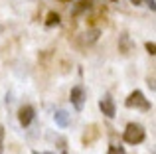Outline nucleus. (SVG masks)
Returning a JSON list of instances; mask_svg holds the SVG:
<instances>
[{
    "label": "nucleus",
    "instance_id": "f257e3e1",
    "mask_svg": "<svg viewBox=\"0 0 156 154\" xmlns=\"http://www.w3.org/2000/svg\"><path fill=\"white\" fill-rule=\"evenodd\" d=\"M122 138H125L126 144H140L142 140L146 138V132H144V128H142L140 124L130 123L129 127H126V131H125V135H122Z\"/></svg>",
    "mask_w": 156,
    "mask_h": 154
},
{
    "label": "nucleus",
    "instance_id": "f03ea898",
    "mask_svg": "<svg viewBox=\"0 0 156 154\" xmlns=\"http://www.w3.org/2000/svg\"><path fill=\"white\" fill-rule=\"evenodd\" d=\"M125 105L129 109H138V111H150V109H152L150 101L144 99V95H142L140 91H133V93H130L129 99L125 101Z\"/></svg>",
    "mask_w": 156,
    "mask_h": 154
},
{
    "label": "nucleus",
    "instance_id": "7ed1b4c3",
    "mask_svg": "<svg viewBox=\"0 0 156 154\" xmlns=\"http://www.w3.org/2000/svg\"><path fill=\"white\" fill-rule=\"evenodd\" d=\"M101 136V128L97 127V124H89L87 128H85L83 136H81V142H83V146H91L93 142H97Z\"/></svg>",
    "mask_w": 156,
    "mask_h": 154
},
{
    "label": "nucleus",
    "instance_id": "20e7f679",
    "mask_svg": "<svg viewBox=\"0 0 156 154\" xmlns=\"http://www.w3.org/2000/svg\"><path fill=\"white\" fill-rule=\"evenodd\" d=\"M69 101L73 103V107L77 109V111H81V109L85 107V91H83V87H73L71 89V93H69Z\"/></svg>",
    "mask_w": 156,
    "mask_h": 154
},
{
    "label": "nucleus",
    "instance_id": "39448f33",
    "mask_svg": "<svg viewBox=\"0 0 156 154\" xmlns=\"http://www.w3.org/2000/svg\"><path fill=\"white\" fill-rule=\"evenodd\" d=\"M18 119H20V124H22V127H28V124L34 121V109H32L30 105L22 107L18 111Z\"/></svg>",
    "mask_w": 156,
    "mask_h": 154
},
{
    "label": "nucleus",
    "instance_id": "423d86ee",
    "mask_svg": "<svg viewBox=\"0 0 156 154\" xmlns=\"http://www.w3.org/2000/svg\"><path fill=\"white\" fill-rule=\"evenodd\" d=\"M99 109L103 111L105 117H109V119H113L115 113H117V109H115V103H113V99H111V97H105V99L99 101Z\"/></svg>",
    "mask_w": 156,
    "mask_h": 154
},
{
    "label": "nucleus",
    "instance_id": "0eeeda50",
    "mask_svg": "<svg viewBox=\"0 0 156 154\" xmlns=\"http://www.w3.org/2000/svg\"><path fill=\"white\" fill-rule=\"evenodd\" d=\"M91 6H93L91 0H79V2L73 4L71 16H73V18H77V16H81V14H85V12H89V10H91Z\"/></svg>",
    "mask_w": 156,
    "mask_h": 154
},
{
    "label": "nucleus",
    "instance_id": "6e6552de",
    "mask_svg": "<svg viewBox=\"0 0 156 154\" xmlns=\"http://www.w3.org/2000/svg\"><path fill=\"white\" fill-rule=\"evenodd\" d=\"M133 50H134V44L130 42L129 34H122L121 38H119V51H121V54H125V55H129Z\"/></svg>",
    "mask_w": 156,
    "mask_h": 154
},
{
    "label": "nucleus",
    "instance_id": "1a4fd4ad",
    "mask_svg": "<svg viewBox=\"0 0 156 154\" xmlns=\"http://www.w3.org/2000/svg\"><path fill=\"white\" fill-rule=\"evenodd\" d=\"M97 40H99V30H89V32H85L83 36L79 38V42H81V46H91V44H95Z\"/></svg>",
    "mask_w": 156,
    "mask_h": 154
},
{
    "label": "nucleus",
    "instance_id": "9d476101",
    "mask_svg": "<svg viewBox=\"0 0 156 154\" xmlns=\"http://www.w3.org/2000/svg\"><path fill=\"white\" fill-rule=\"evenodd\" d=\"M53 119H55V124H57V127L65 128V127L69 124V113H67V111H55Z\"/></svg>",
    "mask_w": 156,
    "mask_h": 154
},
{
    "label": "nucleus",
    "instance_id": "9b49d317",
    "mask_svg": "<svg viewBox=\"0 0 156 154\" xmlns=\"http://www.w3.org/2000/svg\"><path fill=\"white\" fill-rule=\"evenodd\" d=\"M57 24H59V14L57 12H50L48 18H46V26L51 28V26H57Z\"/></svg>",
    "mask_w": 156,
    "mask_h": 154
},
{
    "label": "nucleus",
    "instance_id": "f8f14e48",
    "mask_svg": "<svg viewBox=\"0 0 156 154\" xmlns=\"http://www.w3.org/2000/svg\"><path fill=\"white\" fill-rule=\"evenodd\" d=\"M107 154H125V150H122L121 146H111V148H109V152H107Z\"/></svg>",
    "mask_w": 156,
    "mask_h": 154
},
{
    "label": "nucleus",
    "instance_id": "ddd939ff",
    "mask_svg": "<svg viewBox=\"0 0 156 154\" xmlns=\"http://www.w3.org/2000/svg\"><path fill=\"white\" fill-rule=\"evenodd\" d=\"M146 51H148L150 55H154V54H156V46H154V42H148V44H146Z\"/></svg>",
    "mask_w": 156,
    "mask_h": 154
},
{
    "label": "nucleus",
    "instance_id": "4468645a",
    "mask_svg": "<svg viewBox=\"0 0 156 154\" xmlns=\"http://www.w3.org/2000/svg\"><path fill=\"white\" fill-rule=\"evenodd\" d=\"M4 150V127L0 124V154Z\"/></svg>",
    "mask_w": 156,
    "mask_h": 154
},
{
    "label": "nucleus",
    "instance_id": "2eb2a0df",
    "mask_svg": "<svg viewBox=\"0 0 156 154\" xmlns=\"http://www.w3.org/2000/svg\"><path fill=\"white\" fill-rule=\"evenodd\" d=\"M148 87H150V91H154V77L152 75L148 77Z\"/></svg>",
    "mask_w": 156,
    "mask_h": 154
},
{
    "label": "nucleus",
    "instance_id": "dca6fc26",
    "mask_svg": "<svg viewBox=\"0 0 156 154\" xmlns=\"http://www.w3.org/2000/svg\"><path fill=\"white\" fill-rule=\"evenodd\" d=\"M134 6H140V4H146V0H130Z\"/></svg>",
    "mask_w": 156,
    "mask_h": 154
},
{
    "label": "nucleus",
    "instance_id": "f3484780",
    "mask_svg": "<svg viewBox=\"0 0 156 154\" xmlns=\"http://www.w3.org/2000/svg\"><path fill=\"white\" fill-rule=\"evenodd\" d=\"M34 154H51V152H38V150H34Z\"/></svg>",
    "mask_w": 156,
    "mask_h": 154
},
{
    "label": "nucleus",
    "instance_id": "a211bd4d",
    "mask_svg": "<svg viewBox=\"0 0 156 154\" xmlns=\"http://www.w3.org/2000/svg\"><path fill=\"white\" fill-rule=\"evenodd\" d=\"M63 154H67V152H63Z\"/></svg>",
    "mask_w": 156,
    "mask_h": 154
}]
</instances>
